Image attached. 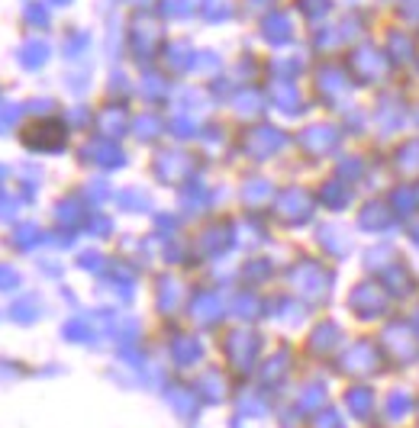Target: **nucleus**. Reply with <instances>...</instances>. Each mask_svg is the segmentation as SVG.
<instances>
[{"instance_id":"obj_2","label":"nucleus","mask_w":419,"mask_h":428,"mask_svg":"<svg viewBox=\"0 0 419 428\" xmlns=\"http://www.w3.org/2000/svg\"><path fill=\"white\" fill-rule=\"evenodd\" d=\"M26 20L45 26V10H42V7H36V3H30V7H26Z\"/></svg>"},{"instance_id":"obj_1","label":"nucleus","mask_w":419,"mask_h":428,"mask_svg":"<svg viewBox=\"0 0 419 428\" xmlns=\"http://www.w3.org/2000/svg\"><path fill=\"white\" fill-rule=\"evenodd\" d=\"M16 58H20L23 68H39V64L49 58V49H45L42 42H26L20 52H16Z\"/></svg>"}]
</instances>
